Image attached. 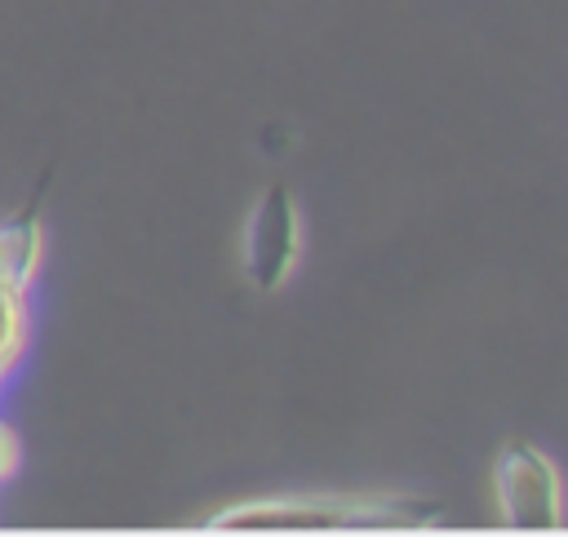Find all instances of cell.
Instances as JSON below:
<instances>
[{"label":"cell","mask_w":568,"mask_h":537,"mask_svg":"<svg viewBox=\"0 0 568 537\" xmlns=\"http://www.w3.org/2000/svg\"><path fill=\"white\" fill-rule=\"evenodd\" d=\"M439 506L408 497H262L204 519L213 533H328V528H426Z\"/></svg>","instance_id":"obj_1"},{"label":"cell","mask_w":568,"mask_h":537,"mask_svg":"<svg viewBox=\"0 0 568 537\" xmlns=\"http://www.w3.org/2000/svg\"><path fill=\"white\" fill-rule=\"evenodd\" d=\"M497 510L506 528H559L564 524V479L559 466L532 448L510 439L497 448Z\"/></svg>","instance_id":"obj_2"},{"label":"cell","mask_w":568,"mask_h":537,"mask_svg":"<svg viewBox=\"0 0 568 537\" xmlns=\"http://www.w3.org/2000/svg\"><path fill=\"white\" fill-rule=\"evenodd\" d=\"M302 253V213L284 182H271L244 222V275L257 293L284 288Z\"/></svg>","instance_id":"obj_3"},{"label":"cell","mask_w":568,"mask_h":537,"mask_svg":"<svg viewBox=\"0 0 568 537\" xmlns=\"http://www.w3.org/2000/svg\"><path fill=\"white\" fill-rule=\"evenodd\" d=\"M44 257V231H40V200H31L27 209L0 217V288L22 293L36 284Z\"/></svg>","instance_id":"obj_4"},{"label":"cell","mask_w":568,"mask_h":537,"mask_svg":"<svg viewBox=\"0 0 568 537\" xmlns=\"http://www.w3.org/2000/svg\"><path fill=\"white\" fill-rule=\"evenodd\" d=\"M27 351V297L0 288V386Z\"/></svg>","instance_id":"obj_5"},{"label":"cell","mask_w":568,"mask_h":537,"mask_svg":"<svg viewBox=\"0 0 568 537\" xmlns=\"http://www.w3.org/2000/svg\"><path fill=\"white\" fill-rule=\"evenodd\" d=\"M18 462H22V444H18V430L0 417V484H9V475L18 470Z\"/></svg>","instance_id":"obj_6"}]
</instances>
